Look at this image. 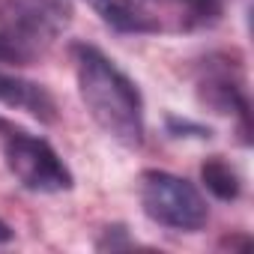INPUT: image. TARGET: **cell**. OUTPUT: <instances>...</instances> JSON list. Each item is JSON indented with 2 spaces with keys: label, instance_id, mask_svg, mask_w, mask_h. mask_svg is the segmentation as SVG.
Segmentation results:
<instances>
[{
  "label": "cell",
  "instance_id": "8992f818",
  "mask_svg": "<svg viewBox=\"0 0 254 254\" xmlns=\"http://www.w3.org/2000/svg\"><path fill=\"white\" fill-rule=\"evenodd\" d=\"M200 177H203L206 189H209L215 197H221V200H233V197H239V177H236V171H233L221 156L203 162Z\"/></svg>",
  "mask_w": 254,
  "mask_h": 254
},
{
  "label": "cell",
  "instance_id": "52a82bcc",
  "mask_svg": "<svg viewBox=\"0 0 254 254\" xmlns=\"http://www.w3.org/2000/svg\"><path fill=\"white\" fill-rule=\"evenodd\" d=\"M165 3L183 9L186 24H209L221 12V0H165Z\"/></svg>",
  "mask_w": 254,
  "mask_h": 254
},
{
  "label": "cell",
  "instance_id": "30bf717a",
  "mask_svg": "<svg viewBox=\"0 0 254 254\" xmlns=\"http://www.w3.org/2000/svg\"><path fill=\"white\" fill-rule=\"evenodd\" d=\"M0 132H9V123L6 120H0Z\"/></svg>",
  "mask_w": 254,
  "mask_h": 254
},
{
  "label": "cell",
  "instance_id": "5b68a950",
  "mask_svg": "<svg viewBox=\"0 0 254 254\" xmlns=\"http://www.w3.org/2000/svg\"><path fill=\"white\" fill-rule=\"evenodd\" d=\"M84 3L114 30L120 33H150L156 21L135 3V0H84Z\"/></svg>",
  "mask_w": 254,
  "mask_h": 254
},
{
  "label": "cell",
  "instance_id": "ba28073f",
  "mask_svg": "<svg viewBox=\"0 0 254 254\" xmlns=\"http://www.w3.org/2000/svg\"><path fill=\"white\" fill-rule=\"evenodd\" d=\"M24 60H27L24 42L6 30H0V63H24Z\"/></svg>",
  "mask_w": 254,
  "mask_h": 254
},
{
  "label": "cell",
  "instance_id": "277c9868",
  "mask_svg": "<svg viewBox=\"0 0 254 254\" xmlns=\"http://www.w3.org/2000/svg\"><path fill=\"white\" fill-rule=\"evenodd\" d=\"M0 102L9 105V108H21V111H30L33 117L51 123L57 114L54 108V99L33 81H24V78H15V75H6L0 72Z\"/></svg>",
  "mask_w": 254,
  "mask_h": 254
},
{
  "label": "cell",
  "instance_id": "9c48e42d",
  "mask_svg": "<svg viewBox=\"0 0 254 254\" xmlns=\"http://www.w3.org/2000/svg\"><path fill=\"white\" fill-rule=\"evenodd\" d=\"M12 239V230H9V224L6 221H0V242H9Z\"/></svg>",
  "mask_w": 254,
  "mask_h": 254
},
{
  "label": "cell",
  "instance_id": "7a4b0ae2",
  "mask_svg": "<svg viewBox=\"0 0 254 254\" xmlns=\"http://www.w3.org/2000/svg\"><path fill=\"white\" fill-rule=\"evenodd\" d=\"M141 206L153 221L174 230H200L209 218L203 194L168 171H147L141 177Z\"/></svg>",
  "mask_w": 254,
  "mask_h": 254
},
{
  "label": "cell",
  "instance_id": "6da1fadb",
  "mask_svg": "<svg viewBox=\"0 0 254 254\" xmlns=\"http://www.w3.org/2000/svg\"><path fill=\"white\" fill-rule=\"evenodd\" d=\"M72 57H75L78 90L90 117L114 141L126 147H138L144 141V102L138 87L102 51L90 45H75Z\"/></svg>",
  "mask_w": 254,
  "mask_h": 254
},
{
  "label": "cell",
  "instance_id": "3957f363",
  "mask_svg": "<svg viewBox=\"0 0 254 254\" xmlns=\"http://www.w3.org/2000/svg\"><path fill=\"white\" fill-rule=\"evenodd\" d=\"M3 159L9 174L30 191L57 194L72 189V174L63 165V159L42 141L27 132H12L3 147Z\"/></svg>",
  "mask_w": 254,
  "mask_h": 254
}]
</instances>
